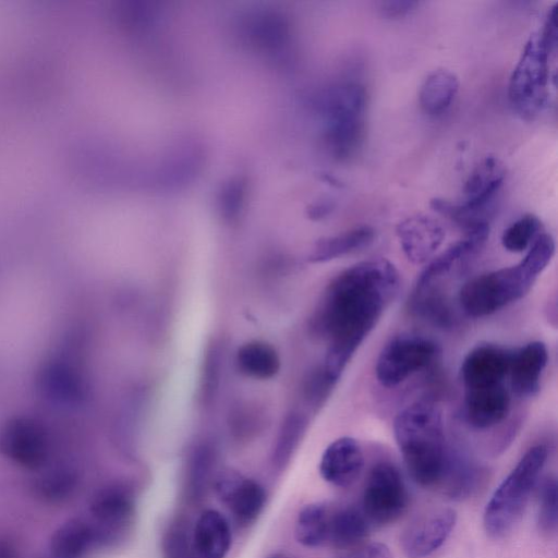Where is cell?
Segmentation results:
<instances>
[{"mask_svg":"<svg viewBox=\"0 0 558 558\" xmlns=\"http://www.w3.org/2000/svg\"><path fill=\"white\" fill-rule=\"evenodd\" d=\"M437 354V345L418 335H400L381 349L375 367L377 380L391 388L428 366Z\"/></svg>","mask_w":558,"mask_h":558,"instance_id":"ba28073f","label":"cell"},{"mask_svg":"<svg viewBox=\"0 0 558 558\" xmlns=\"http://www.w3.org/2000/svg\"><path fill=\"white\" fill-rule=\"evenodd\" d=\"M221 350L218 344L213 343L207 349L201 385V396L204 402L209 403L216 396L221 374Z\"/></svg>","mask_w":558,"mask_h":558,"instance_id":"f1b7e54d","label":"cell"},{"mask_svg":"<svg viewBox=\"0 0 558 558\" xmlns=\"http://www.w3.org/2000/svg\"><path fill=\"white\" fill-rule=\"evenodd\" d=\"M400 276L389 260H365L345 268L327 286L312 318L328 341L324 368L338 380L355 351L397 295Z\"/></svg>","mask_w":558,"mask_h":558,"instance_id":"6da1fadb","label":"cell"},{"mask_svg":"<svg viewBox=\"0 0 558 558\" xmlns=\"http://www.w3.org/2000/svg\"><path fill=\"white\" fill-rule=\"evenodd\" d=\"M76 485V476L68 469H53L43 473L34 485L37 494L50 501L62 500L68 497Z\"/></svg>","mask_w":558,"mask_h":558,"instance_id":"4316f807","label":"cell"},{"mask_svg":"<svg viewBox=\"0 0 558 558\" xmlns=\"http://www.w3.org/2000/svg\"><path fill=\"white\" fill-rule=\"evenodd\" d=\"M132 511L128 495L119 488H106L98 492L90 502V512L99 523L119 526L124 523Z\"/></svg>","mask_w":558,"mask_h":558,"instance_id":"cb8c5ba5","label":"cell"},{"mask_svg":"<svg viewBox=\"0 0 558 558\" xmlns=\"http://www.w3.org/2000/svg\"><path fill=\"white\" fill-rule=\"evenodd\" d=\"M547 361V348L542 341H532L513 351L508 372L511 390L520 397L534 395Z\"/></svg>","mask_w":558,"mask_h":558,"instance_id":"2e32d148","label":"cell"},{"mask_svg":"<svg viewBox=\"0 0 558 558\" xmlns=\"http://www.w3.org/2000/svg\"><path fill=\"white\" fill-rule=\"evenodd\" d=\"M271 558H283V557H277V556H275V557H271Z\"/></svg>","mask_w":558,"mask_h":558,"instance_id":"e575fe53","label":"cell"},{"mask_svg":"<svg viewBox=\"0 0 558 558\" xmlns=\"http://www.w3.org/2000/svg\"><path fill=\"white\" fill-rule=\"evenodd\" d=\"M509 410L510 393L505 384L465 389V418L475 428L485 429L501 423Z\"/></svg>","mask_w":558,"mask_h":558,"instance_id":"5bb4252c","label":"cell"},{"mask_svg":"<svg viewBox=\"0 0 558 558\" xmlns=\"http://www.w3.org/2000/svg\"><path fill=\"white\" fill-rule=\"evenodd\" d=\"M512 353L513 351L492 343H482L471 349L460 369L464 389L504 384Z\"/></svg>","mask_w":558,"mask_h":558,"instance_id":"30bf717a","label":"cell"},{"mask_svg":"<svg viewBox=\"0 0 558 558\" xmlns=\"http://www.w3.org/2000/svg\"><path fill=\"white\" fill-rule=\"evenodd\" d=\"M375 239V231L368 226L356 227L341 233L318 239L310 254L308 262L325 263L361 251Z\"/></svg>","mask_w":558,"mask_h":558,"instance_id":"ffe728a7","label":"cell"},{"mask_svg":"<svg viewBox=\"0 0 558 558\" xmlns=\"http://www.w3.org/2000/svg\"><path fill=\"white\" fill-rule=\"evenodd\" d=\"M557 481L547 477L539 490L537 525L541 532L550 535L557 531Z\"/></svg>","mask_w":558,"mask_h":558,"instance_id":"83f0119b","label":"cell"},{"mask_svg":"<svg viewBox=\"0 0 558 558\" xmlns=\"http://www.w3.org/2000/svg\"><path fill=\"white\" fill-rule=\"evenodd\" d=\"M458 89L459 80L454 73L446 69L435 70L420 88V106L427 114H440L450 107Z\"/></svg>","mask_w":558,"mask_h":558,"instance_id":"44dd1931","label":"cell"},{"mask_svg":"<svg viewBox=\"0 0 558 558\" xmlns=\"http://www.w3.org/2000/svg\"><path fill=\"white\" fill-rule=\"evenodd\" d=\"M558 3L554 4L545 19L541 36L551 56L556 54L558 38Z\"/></svg>","mask_w":558,"mask_h":558,"instance_id":"1f68e13d","label":"cell"},{"mask_svg":"<svg viewBox=\"0 0 558 558\" xmlns=\"http://www.w3.org/2000/svg\"><path fill=\"white\" fill-rule=\"evenodd\" d=\"M336 505L313 502L302 508L295 524V538L306 547L329 546Z\"/></svg>","mask_w":558,"mask_h":558,"instance_id":"d6986e66","label":"cell"},{"mask_svg":"<svg viewBox=\"0 0 558 558\" xmlns=\"http://www.w3.org/2000/svg\"><path fill=\"white\" fill-rule=\"evenodd\" d=\"M393 434L412 480L424 487L440 483L448 462L440 409L427 401L409 404L396 415Z\"/></svg>","mask_w":558,"mask_h":558,"instance_id":"3957f363","label":"cell"},{"mask_svg":"<svg viewBox=\"0 0 558 558\" xmlns=\"http://www.w3.org/2000/svg\"><path fill=\"white\" fill-rule=\"evenodd\" d=\"M306 427L307 417L304 413L291 411L284 416L272 452L276 464L282 465L290 460L302 440Z\"/></svg>","mask_w":558,"mask_h":558,"instance_id":"d4e9b609","label":"cell"},{"mask_svg":"<svg viewBox=\"0 0 558 558\" xmlns=\"http://www.w3.org/2000/svg\"><path fill=\"white\" fill-rule=\"evenodd\" d=\"M312 105L330 155L337 159L353 155L364 131L365 88L353 81L333 83L317 93Z\"/></svg>","mask_w":558,"mask_h":558,"instance_id":"277c9868","label":"cell"},{"mask_svg":"<svg viewBox=\"0 0 558 558\" xmlns=\"http://www.w3.org/2000/svg\"><path fill=\"white\" fill-rule=\"evenodd\" d=\"M216 492L240 523H251L262 512L266 494L254 480L236 472H226L216 481Z\"/></svg>","mask_w":558,"mask_h":558,"instance_id":"8fae6325","label":"cell"},{"mask_svg":"<svg viewBox=\"0 0 558 558\" xmlns=\"http://www.w3.org/2000/svg\"><path fill=\"white\" fill-rule=\"evenodd\" d=\"M364 466V456L359 441L344 436L325 449L319 462L320 476L337 487L351 486Z\"/></svg>","mask_w":558,"mask_h":558,"instance_id":"4fadbf2b","label":"cell"},{"mask_svg":"<svg viewBox=\"0 0 558 558\" xmlns=\"http://www.w3.org/2000/svg\"><path fill=\"white\" fill-rule=\"evenodd\" d=\"M542 221L527 214L512 222L501 235L502 246L512 253L527 250L542 233Z\"/></svg>","mask_w":558,"mask_h":558,"instance_id":"484cf974","label":"cell"},{"mask_svg":"<svg viewBox=\"0 0 558 558\" xmlns=\"http://www.w3.org/2000/svg\"><path fill=\"white\" fill-rule=\"evenodd\" d=\"M489 234V226L468 232L465 236L451 244L446 251L434 257L417 278L414 290L435 286L447 276L458 264L470 258L485 244Z\"/></svg>","mask_w":558,"mask_h":558,"instance_id":"e0dca14e","label":"cell"},{"mask_svg":"<svg viewBox=\"0 0 558 558\" xmlns=\"http://www.w3.org/2000/svg\"><path fill=\"white\" fill-rule=\"evenodd\" d=\"M550 58L541 33H533L510 76L508 87L511 105L525 119L537 116L546 105Z\"/></svg>","mask_w":558,"mask_h":558,"instance_id":"8992f818","label":"cell"},{"mask_svg":"<svg viewBox=\"0 0 558 558\" xmlns=\"http://www.w3.org/2000/svg\"><path fill=\"white\" fill-rule=\"evenodd\" d=\"M396 233L404 255L415 265L426 263L445 239L441 225L425 215H414L400 221Z\"/></svg>","mask_w":558,"mask_h":558,"instance_id":"7c38bea8","label":"cell"},{"mask_svg":"<svg viewBox=\"0 0 558 558\" xmlns=\"http://www.w3.org/2000/svg\"><path fill=\"white\" fill-rule=\"evenodd\" d=\"M238 369L255 379H269L280 368L277 350L268 342L252 340L242 344L235 355Z\"/></svg>","mask_w":558,"mask_h":558,"instance_id":"7402d4cb","label":"cell"},{"mask_svg":"<svg viewBox=\"0 0 558 558\" xmlns=\"http://www.w3.org/2000/svg\"><path fill=\"white\" fill-rule=\"evenodd\" d=\"M547 456L548 450L544 445L531 447L494 490L483 514V525L488 536L505 537L520 521Z\"/></svg>","mask_w":558,"mask_h":558,"instance_id":"5b68a950","label":"cell"},{"mask_svg":"<svg viewBox=\"0 0 558 558\" xmlns=\"http://www.w3.org/2000/svg\"><path fill=\"white\" fill-rule=\"evenodd\" d=\"M418 5L416 1L409 0H390L379 4V12L386 19H401L407 16Z\"/></svg>","mask_w":558,"mask_h":558,"instance_id":"836d02e7","label":"cell"},{"mask_svg":"<svg viewBox=\"0 0 558 558\" xmlns=\"http://www.w3.org/2000/svg\"><path fill=\"white\" fill-rule=\"evenodd\" d=\"M93 529L73 519L60 526L51 537V553L53 558H80L93 542Z\"/></svg>","mask_w":558,"mask_h":558,"instance_id":"603a6c76","label":"cell"},{"mask_svg":"<svg viewBox=\"0 0 558 558\" xmlns=\"http://www.w3.org/2000/svg\"><path fill=\"white\" fill-rule=\"evenodd\" d=\"M337 558H393L389 547L383 543L360 545Z\"/></svg>","mask_w":558,"mask_h":558,"instance_id":"d6a6232c","label":"cell"},{"mask_svg":"<svg viewBox=\"0 0 558 558\" xmlns=\"http://www.w3.org/2000/svg\"><path fill=\"white\" fill-rule=\"evenodd\" d=\"M335 380L323 365L313 369L305 380L304 396L312 407L322 405L330 395Z\"/></svg>","mask_w":558,"mask_h":558,"instance_id":"f546056e","label":"cell"},{"mask_svg":"<svg viewBox=\"0 0 558 558\" xmlns=\"http://www.w3.org/2000/svg\"><path fill=\"white\" fill-rule=\"evenodd\" d=\"M231 546V531L226 518L209 509L197 519L189 538L187 558H225Z\"/></svg>","mask_w":558,"mask_h":558,"instance_id":"9a60e30c","label":"cell"},{"mask_svg":"<svg viewBox=\"0 0 558 558\" xmlns=\"http://www.w3.org/2000/svg\"><path fill=\"white\" fill-rule=\"evenodd\" d=\"M555 253V241L541 233L515 265L474 277L459 292V303L471 317H485L522 299L547 267Z\"/></svg>","mask_w":558,"mask_h":558,"instance_id":"7a4b0ae2","label":"cell"},{"mask_svg":"<svg viewBox=\"0 0 558 558\" xmlns=\"http://www.w3.org/2000/svg\"><path fill=\"white\" fill-rule=\"evenodd\" d=\"M265 418L264 414L260 413L255 405L242 404L238 407L232 413H230V424L233 427L241 430H251L258 427L259 422Z\"/></svg>","mask_w":558,"mask_h":558,"instance_id":"4dcf8cb0","label":"cell"},{"mask_svg":"<svg viewBox=\"0 0 558 558\" xmlns=\"http://www.w3.org/2000/svg\"><path fill=\"white\" fill-rule=\"evenodd\" d=\"M409 493L399 469L388 461L376 463L364 484L361 511L371 526H385L407 510Z\"/></svg>","mask_w":558,"mask_h":558,"instance_id":"52a82bcc","label":"cell"},{"mask_svg":"<svg viewBox=\"0 0 558 558\" xmlns=\"http://www.w3.org/2000/svg\"><path fill=\"white\" fill-rule=\"evenodd\" d=\"M457 522V512L447 507L430 509L415 518L401 535L407 558H427L448 539Z\"/></svg>","mask_w":558,"mask_h":558,"instance_id":"9c48e42d","label":"cell"},{"mask_svg":"<svg viewBox=\"0 0 558 558\" xmlns=\"http://www.w3.org/2000/svg\"><path fill=\"white\" fill-rule=\"evenodd\" d=\"M506 177V168L495 156L485 157L468 177L461 204L474 209L493 210L489 203L498 193Z\"/></svg>","mask_w":558,"mask_h":558,"instance_id":"ac0fdd59","label":"cell"}]
</instances>
